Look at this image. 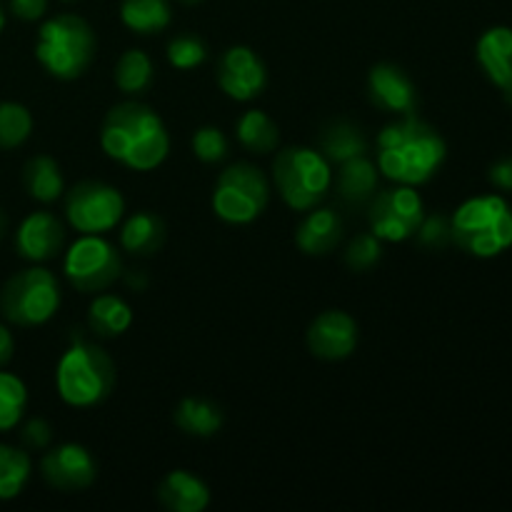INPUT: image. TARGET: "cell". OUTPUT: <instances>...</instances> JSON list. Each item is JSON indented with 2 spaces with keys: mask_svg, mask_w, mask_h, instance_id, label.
<instances>
[{
  "mask_svg": "<svg viewBox=\"0 0 512 512\" xmlns=\"http://www.w3.org/2000/svg\"><path fill=\"white\" fill-rule=\"evenodd\" d=\"M375 148V165L380 173L393 183L413 188L430 183L448 158L443 135L415 113L398 115V120L385 125Z\"/></svg>",
  "mask_w": 512,
  "mask_h": 512,
  "instance_id": "6da1fadb",
  "label": "cell"
},
{
  "mask_svg": "<svg viewBox=\"0 0 512 512\" xmlns=\"http://www.w3.org/2000/svg\"><path fill=\"white\" fill-rule=\"evenodd\" d=\"M100 148L115 163L138 173L163 165L170 153V135L163 118L138 100H125L108 110L100 128Z\"/></svg>",
  "mask_w": 512,
  "mask_h": 512,
  "instance_id": "7a4b0ae2",
  "label": "cell"
},
{
  "mask_svg": "<svg viewBox=\"0 0 512 512\" xmlns=\"http://www.w3.org/2000/svg\"><path fill=\"white\" fill-rule=\"evenodd\" d=\"M118 380L115 360L100 345L73 338L55 368V388L70 408H95L110 398Z\"/></svg>",
  "mask_w": 512,
  "mask_h": 512,
  "instance_id": "3957f363",
  "label": "cell"
},
{
  "mask_svg": "<svg viewBox=\"0 0 512 512\" xmlns=\"http://www.w3.org/2000/svg\"><path fill=\"white\" fill-rule=\"evenodd\" d=\"M450 233L473 258H498L512 248V205L498 193L468 198L450 218Z\"/></svg>",
  "mask_w": 512,
  "mask_h": 512,
  "instance_id": "277c9868",
  "label": "cell"
},
{
  "mask_svg": "<svg viewBox=\"0 0 512 512\" xmlns=\"http://www.w3.org/2000/svg\"><path fill=\"white\" fill-rule=\"evenodd\" d=\"M98 53L93 25L73 13H60L45 20L38 30L35 58L58 80H75L88 73Z\"/></svg>",
  "mask_w": 512,
  "mask_h": 512,
  "instance_id": "5b68a950",
  "label": "cell"
},
{
  "mask_svg": "<svg viewBox=\"0 0 512 512\" xmlns=\"http://www.w3.org/2000/svg\"><path fill=\"white\" fill-rule=\"evenodd\" d=\"M333 163L308 145H290L275 153L273 183L290 210L308 213L328 198L333 188Z\"/></svg>",
  "mask_w": 512,
  "mask_h": 512,
  "instance_id": "8992f818",
  "label": "cell"
},
{
  "mask_svg": "<svg viewBox=\"0 0 512 512\" xmlns=\"http://www.w3.org/2000/svg\"><path fill=\"white\" fill-rule=\"evenodd\" d=\"M60 283L48 268H25L15 273L0 290V313L18 328L45 325L60 308Z\"/></svg>",
  "mask_w": 512,
  "mask_h": 512,
  "instance_id": "52a82bcc",
  "label": "cell"
},
{
  "mask_svg": "<svg viewBox=\"0 0 512 512\" xmlns=\"http://www.w3.org/2000/svg\"><path fill=\"white\" fill-rule=\"evenodd\" d=\"M270 203V183L253 163L228 165L215 180L213 213L228 225H248L263 215Z\"/></svg>",
  "mask_w": 512,
  "mask_h": 512,
  "instance_id": "ba28073f",
  "label": "cell"
},
{
  "mask_svg": "<svg viewBox=\"0 0 512 512\" xmlns=\"http://www.w3.org/2000/svg\"><path fill=\"white\" fill-rule=\"evenodd\" d=\"M63 273L80 293H103L123 275L120 250L103 235H80L63 258Z\"/></svg>",
  "mask_w": 512,
  "mask_h": 512,
  "instance_id": "9c48e42d",
  "label": "cell"
},
{
  "mask_svg": "<svg viewBox=\"0 0 512 512\" xmlns=\"http://www.w3.org/2000/svg\"><path fill=\"white\" fill-rule=\"evenodd\" d=\"M125 198L103 180H80L65 193V220L80 235H105L123 220Z\"/></svg>",
  "mask_w": 512,
  "mask_h": 512,
  "instance_id": "30bf717a",
  "label": "cell"
},
{
  "mask_svg": "<svg viewBox=\"0 0 512 512\" xmlns=\"http://www.w3.org/2000/svg\"><path fill=\"white\" fill-rule=\"evenodd\" d=\"M425 218V203L413 185L378 190L368 203L370 233L383 243H403L418 233Z\"/></svg>",
  "mask_w": 512,
  "mask_h": 512,
  "instance_id": "8fae6325",
  "label": "cell"
},
{
  "mask_svg": "<svg viewBox=\"0 0 512 512\" xmlns=\"http://www.w3.org/2000/svg\"><path fill=\"white\" fill-rule=\"evenodd\" d=\"M215 80L228 98L248 103L268 88V68L248 45H233L218 58Z\"/></svg>",
  "mask_w": 512,
  "mask_h": 512,
  "instance_id": "7c38bea8",
  "label": "cell"
},
{
  "mask_svg": "<svg viewBox=\"0 0 512 512\" xmlns=\"http://www.w3.org/2000/svg\"><path fill=\"white\" fill-rule=\"evenodd\" d=\"M40 475L45 483L60 493L88 490L98 478V463L93 453L80 443H63L48 448L40 460Z\"/></svg>",
  "mask_w": 512,
  "mask_h": 512,
  "instance_id": "4fadbf2b",
  "label": "cell"
},
{
  "mask_svg": "<svg viewBox=\"0 0 512 512\" xmlns=\"http://www.w3.org/2000/svg\"><path fill=\"white\" fill-rule=\"evenodd\" d=\"M358 340L360 328L355 318L338 308L320 313L310 323L308 333H305V343H308L310 353L320 360H328V363L350 358L358 348Z\"/></svg>",
  "mask_w": 512,
  "mask_h": 512,
  "instance_id": "5bb4252c",
  "label": "cell"
},
{
  "mask_svg": "<svg viewBox=\"0 0 512 512\" xmlns=\"http://www.w3.org/2000/svg\"><path fill=\"white\" fill-rule=\"evenodd\" d=\"M65 245V225L50 210L30 213L15 233V250L28 263H48L63 253Z\"/></svg>",
  "mask_w": 512,
  "mask_h": 512,
  "instance_id": "9a60e30c",
  "label": "cell"
},
{
  "mask_svg": "<svg viewBox=\"0 0 512 512\" xmlns=\"http://www.w3.org/2000/svg\"><path fill=\"white\" fill-rule=\"evenodd\" d=\"M368 98L390 115H410L418 108V88L413 78L395 63H378L368 73Z\"/></svg>",
  "mask_w": 512,
  "mask_h": 512,
  "instance_id": "2e32d148",
  "label": "cell"
},
{
  "mask_svg": "<svg viewBox=\"0 0 512 512\" xmlns=\"http://www.w3.org/2000/svg\"><path fill=\"white\" fill-rule=\"evenodd\" d=\"M475 58L485 78L512 98V28L495 25L478 38Z\"/></svg>",
  "mask_w": 512,
  "mask_h": 512,
  "instance_id": "e0dca14e",
  "label": "cell"
},
{
  "mask_svg": "<svg viewBox=\"0 0 512 512\" xmlns=\"http://www.w3.org/2000/svg\"><path fill=\"white\" fill-rule=\"evenodd\" d=\"M343 233V218L333 208H313L295 228V245L300 248V253L323 258L338 248Z\"/></svg>",
  "mask_w": 512,
  "mask_h": 512,
  "instance_id": "ac0fdd59",
  "label": "cell"
},
{
  "mask_svg": "<svg viewBox=\"0 0 512 512\" xmlns=\"http://www.w3.org/2000/svg\"><path fill=\"white\" fill-rule=\"evenodd\" d=\"M155 498L170 512H203L210 505V488L190 470H173L160 480Z\"/></svg>",
  "mask_w": 512,
  "mask_h": 512,
  "instance_id": "d6986e66",
  "label": "cell"
},
{
  "mask_svg": "<svg viewBox=\"0 0 512 512\" xmlns=\"http://www.w3.org/2000/svg\"><path fill=\"white\" fill-rule=\"evenodd\" d=\"M378 185H380V170L378 165L368 158V153L340 163V173H338V180H335V188H338V198L343 200L348 208L353 210L368 208L373 195L378 193Z\"/></svg>",
  "mask_w": 512,
  "mask_h": 512,
  "instance_id": "ffe728a7",
  "label": "cell"
},
{
  "mask_svg": "<svg viewBox=\"0 0 512 512\" xmlns=\"http://www.w3.org/2000/svg\"><path fill=\"white\" fill-rule=\"evenodd\" d=\"M165 223L153 210H138L120 228V248L133 258H153L165 245Z\"/></svg>",
  "mask_w": 512,
  "mask_h": 512,
  "instance_id": "44dd1931",
  "label": "cell"
},
{
  "mask_svg": "<svg viewBox=\"0 0 512 512\" xmlns=\"http://www.w3.org/2000/svg\"><path fill=\"white\" fill-rule=\"evenodd\" d=\"M133 325V308L120 295L98 293L88 308V328L95 338L113 340L128 333Z\"/></svg>",
  "mask_w": 512,
  "mask_h": 512,
  "instance_id": "7402d4cb",
  "label": "cell"
},
{
  "mask_svg": "<svg viewBox=\"0 0 512 512\" xmlns=\"http://www.w3.org/2000/svg\"><path fill=\"white\" fill-rule=\"evenodd\" d=\"M320 153L330 160V163H345L350 158L368 153V138L355 125L353 120H330L323 130H320Z\"/></svg>",
  "mask_w": 512,
  "mask_h": 512,
  "instance_id": "603a6c76",
  "label": "cell"
},
{
  "mask_svg": "<svg viewBox=\"0 0 512 512\" xmlns=\"http://www.w3.org/2000/svg\"><path fill=\"white\" fill-rule=\"evenodd\" d=\"M173 423L193 438H213L220 433L225 415L220 405L205 398H183L173 410Z\"/></svg>",
  "mask_w": 512,
  "mask_h": 512,
  "instance_id": "cb8c5ba5",
  "label": "cell"
},
{
  "mask_svg": "<svg viewBox=\"0 0 512 512\" xmlns=\"http://www.w3.org/2000/svg\"><path fill=\"white\" fill-rule=\"evenodd\" d=\"M235 138L248 153L268 155L280 145V128L265 110H245L235 123Z\"/></svg>",
  "mask_w": 512,
  "mask_h": 512,
  "instance_id": "d4e9b609",
  "label": "cell"
},
{
  "mask_svg": "<svg viewBox=\"0 0 512 512\" xmlns=\"http://www.w3.org/2000/svg\"><path fill=\"white\" fill-rule=\"evenodd\" d=\"M23 188L38 203H55L65 193L60 165L50 155H35L23 168Z\"/></svg>",
  "mask_w": 512,
  "mask_h": 512,
  "instance_id": "484cf974",
  "label": "cell"
},
{
  "mask_svg": "<svg viewBox=\"0 0 512 512\" xmlns=\"http://www.w3.org/2000/svg\"><path fill=\"white\" fill-rule=\"evenodd\" d=\"M113 80L120 93L130 95V98H138V95L148 93L155 80L153 58L140 48L125 50L118 58V63H115Z\"/></svg>",
  "mask_w": 512,
  "mask_h": 512,
  "instance_id": "4316f807",
  "label": "cell"
},
{
  "mask_svg": "<svg viewBox=\"0 0 512 512\" xmlns=\"http://www.w3.org/2000/svg\"><path fill=\"white\" fill-rule=\"evenodd\" d=\"M120 20L133 33L155 35L168 28L173 20V8H170V0H123Z\"/></svg>",
  "mask_w": 512,
  "mask_h": 512,
  "instance_id": "83f0119b",
  "label": "cell"
},
{
  "mask_svg": "<svg viewBox=\"0 0 512 512\" xmlns=\"http://www.w3.org/2000/svg\"><path fill=\"white\" fill-rule=\"evenodd\" d=\"M33 463L23 448L0 443V500H13L28 485Z\"/></svg>",
  "mask_w": 512,
  "mask_h": 512,
  "instance_id": "f1b7e54d",
  "label": "cell"
},
{
  "mask_svg": "<svg viewBox=\"0 0 512 512\" xmlns=\"http://www.w3.org/2000/svg\"><path fill=\"white\" fill-rule=\"evenodd\" d=\"M28 408V388L13 373L0 370V433H8L23 420Z\"/></svg>",
  "mask_w": 512,
  "mask_h": 512,
  "instance_id": "f546056e",
  "label": "cell"
},
{
  "mask_svg": "<svg viewBox=\"0 0 512 512\" xmlns=\"http://www.w3.org/2000/svg\"><path fill=\"white\" fill-rule=\"evenodd\" d=\"M33 133V115L25 105L5 100L0 103V150L20 148Z\"/></svg>",
  "mask_w": 512,
  "mask_h": 512,
  "instance_id": "4dcf8cb0",
  "label": "cell"
},
{
  "mask_svg": "<svg viewBox=\"0 0 512 512\" xmlns=\"http://www.w3.org/2000/svg\"><path fill=\"white\" fill-rule=\"evenodd\" d=\"M165 55H168V63L173 65V68L193 70L205 63V58H208V45H205V40L200 38V35L180 33L168 40Z\"/></svg>",
  "mask_w": 512,
  "mask_h": 512,
  "instance_id": "1f68e13d",
  "label": "cell"
},
{
  "mask_svg": "<svg viewBox=\"0 0 512 512\" xmlns=\"http://www.w3.org/2000/svg\"><path fill=\"white\" fill-rule=\"evenodd\" d=\"M380 258H383V240L375 238L373 233L355 235L345 248V265L353 273H368L380 263Z\"/></svg>",
  "mask_w": 512,
  "mask_h": 512,
  "instance_id": "d6a6232c",
  "label": "cell"
},
{
  "mask_svg": "<svg viewBox=\"0 0 512 512\" xmlns=\"http://www.w3.org/2000/svg\"><path fill=\"white\" fill-rule=\"evenodd\" d=\"M190 145H193L195 158L203 160V163L208 165L220 163V160L228 158V150H230L228 138H225L223 130L215 128V125H203V128L195 130Z\"/></svg>",
  "mask_w": 512,
  "mask_h": 512,
  "instance_id": "836d02e7",
  "label": "cell"
},
{
  "mask_svg": "<svg viewBox=\"0 0 512 512\" xmlns=\"http://www.w3.org/2000/svg\"><path fill=\"white\" fill-rule=\"evenodd\" d=\"M418 245L425 250H443L445 245L453 243V233H450V218L445 215L435 213V215H425L423 223H420L418 233Z\"/></svg>",
  "mask_w": 512,
  "mask_h": 512,
  "instance_id": "e575fe53",
  "label": "cell"
},
{
  "mask_svg": "<svg viewBox=\"0 0 512 512\" xmlns=\"http://www.w3.org/2000/svg\"><path fill=\"white\" fill-rule=\"evenodd\" d=\"M20 440H23V445L28 450H48L50 443H53V428H50L48 420L30 418L28 423L23 425Z\"/></svg>",
  "mask_w": 512,
  "mask_h": 512,
  "instance_id": "d590c367",
  "label": "cell"
},
{
  "mask_svg": "<svg viewBox=\"0 0 512 512\" xmlns=\"http://www.w3.org/2000/svg\"><path fill=\"white\" fill-rule=\"evenodd\" d=\"M48 10V0H10V13L25 23H35Z\"/></svg>",
  "mask_w": 512,
  "mask_h": 512,
  "instance_id": "8d00e7d4",
  "label": "cell"
},
{
  "mask_svg": "<svg viewBox=\"0 0 512 512\" xmlns=\"http://www.w3.org/2000/svg\"><path fill=\"white\" fill-rule=\"evenodd\" d=\"M490 183L503 193H512V158H503L490 168Z\"/></svg>",
  "mask_w": 512,
  "mask_h": 512,
  "instance_id": "74e56055",
  "label": "cell"
},
{
  "mask_svg": "<svg viewBox=\"0 0 512 512\" xmlns=\"http://www.w3.org/2000/svg\"><path fill=\"white\" fill-rule=\"evenodd\" d=\"M15 355V340H13V333H10L8 325L0 323V368H5V365L13 360Z\"/></svg>",
  "mask_w": 512,
  "mask_h": 512,
  "instance_id": "f35d334b",
  "label": "cell"
},
{
  "mask_svg": "<svg viewBox=\"0 0 512 512\" xmlns=\"http://www.w3.org/2000/svg\"><path fill=\"white\" fill-rule=\"evenodd\" d=\"M125 283H128L130 288H135V290H145V285H148V278L143 275V270H133V273L125 275Z\"/></svg>",
  "mask_w": 512,
  "mask_h": 512,
  "instance_id": "ab89813d",
  "label": "cell"
},
{
  "mask_svg": "<svg viewBox=\"0 0 512 512\" xmlns=\"http://www.w3.org/2000/svg\"><path fill=\"white\" fill-rule=\"evenodd\" d=\"M5 230H8V218H5V213H3V210H0V240H3Z\"/></svg>",
  "mask_w": 512,
  "mask_h": 512,
  "instance_id": "60d3db41",
  "label": "cell"
},
{
  "mask_svg": "<svg viewBox=\"0 0 512 512\" xmlns=\"http://www.w3.org/2000/svg\"><path fill=\"white\" fill-rule=\"evenodd\" d=\"M3 28H5V10L3 5H0V33H3Z\"/></svg>",
  "mask_w": 512,
  "mask_h": 512,
  "instance_id": "b9f144b4",
  "label": "cell"
},
{
  "mask_svg": "<svg viewBox=\"0 0 512 512\" xmlns=\"http://www.w3.org/2000/svg\"><path fill=\"white\" fill-rule=\"evenodd\" d=\"M178 3H183V5H198V3H203V0H178Z\"/></svg>",
  "mask_w": 512,
  "mask_h": 512,
  "instance_id": "7bdbcfd3",
  "label": "cell"
},
{
  "mask_svg": "<svg viewBox=\"0 0 512 512\" xmlns=\"http://www.w3.org/2000/svg\"><path fill=\"white\" fill-rule=\"evenodd\" d=\"M63 3H73V0H63Z\"/></svg>",
  "mask_w": 512,
  "mask_h": 512,
  "instance_id": "ee69618b",
  "label": "cell"
}]
</instances>
